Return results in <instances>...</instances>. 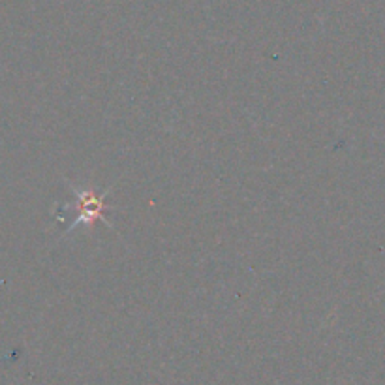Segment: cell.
Here are the masks:
<instances>
[{
    "mask_svg": "<svg viewBox=\"0 0 385 385\" xmlns=\"http://www.w3.org/2000/svg\"><path fill=\"white\" fill-rule=\"evenodd\" d=\"M77 199H79V209H81V213H79V216L73 222V226L81 224V222L93 226L94 220H98L100 216H102V211L105 207L104 201L94 192H79L77 194Z\"/></svg>",
    "mask_w": 385,
    "mask_h": 385,
    "instance_id": "obj_1",
    "label": "cell"
}]
</instances>
